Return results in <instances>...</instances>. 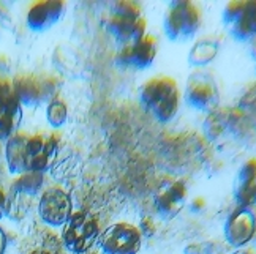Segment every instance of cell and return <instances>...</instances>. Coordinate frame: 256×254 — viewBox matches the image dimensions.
Wrapping results in <instances>:
<instances>
[{"instance_id":"cell-1","label":"cell","mask_w":256,"mask_h":254,"mask_svg":"<svg viewBox=\"0 0 256 254\" xmlns=\"http://www.w3.org/2000/svg\"><path fill=\"white\" fill-rule=\"evenodd\" d=\"M140 101L155 120L162 123L171 122L179 111L180 90L170 76H156L142 84Z\"/></svg>"},{"instance_id":"cell-2","label":"cell","mask_w":256,"mask_h":254,"mask_svg":"<svg viewBox=\"0 0 256 254\" xmlns=\"http://www.w3.org/2000/svg\"><path fill=\"white\" fill-rule=\"evenodd\" d=\"M108 30L122 46L141 40L147 35V21L142 16L141 5L126 0L116 3L108 19Z\"/></svg>"},{"instance_id":"cell-3","label":"cell","mask_w":256,"mask_h":254,"mask_svg":"<svg viewBox=\"0 0 256 254\" xmlns=\"http://www.w3.org/2000/svg\"><path fill=\"white\" fill-rule=\"evenodd\" d=\"M201 24L202 13L196 3L179 0L168 5L164 14V33L171 41H186L200 30Z\"/></svg>"},{"instance_id":"cell-4","label":"cell","mask_w":256,"mask_h":254,"mask_svg":"<svg viewBox=\"0 0 256 254\" xmlns=\"http://www.w3.org/2000/svg\"><path fill=\"white\" fill-rule=\"evenodd\" d=\"M100 239V223L95 215L80 210L73 212L62 231L65 248L73 254H86Z\"/></svg>"},{"instance_id":"cell-5","label":"cell","mask_w":256,"mask_h":254,"mask_svg":"<svg viewBox=\"0 0 256 254\" xmlns=\"http://www.w3.org/2000/svg\"><path fill=\"white\" fill-rule=\"evenodd\" d=\"M102 254H138L141 250V229L130 223H116L108 228L100 239Z\"/></svg>"},{"instance_id":"cell-6","label":"cell","mask_w":256,"mask_h":254,"mask_svg":"<svg viewBox=\"0 0 256 254\" xmlns=\"http://www.w3.org/2000/svg\"><path fill=\"white\" fill-rule=\"evenodd\" d=\"M218 85L212 73L206 70H196L186 81L185 100L198 111H212L218 104Z\"/></svg>"},{"instance_id":"cell-7","label":"cell","mask_w":256,"mask_h":254,"mask_svg":"<svg viewBox=\"0 0 256 254\" xmlns=\"http://www.w3.org/2000/svg\"><path fill=\"white\" fill-rule=\"evenodd\" d=\"M38 215L48 226H64L73 215V202L70 194L60 187H51L44 190L40 202H38Z\"/></svg>"},{"instance_id":"cell-8","label":"cell","mask_w":256,"mask_h":254,"mask_svg":"<svg viewBox=\"0 0 256 254\" xmlns=\"http://www.w3.org/2000/svg\"><path fill=\"white\" fill-rule=\"evenodd\" d=\"M256 236V207L236 209L224 223V239L230 245L240 248Z\"/></svg>"},{"instance_id":"cell-9","label":"cell","mask_w":256,"mask_h":254,"mask_svg":"<svg viewBox=\"0 0 256 254\" xmlns=\"http://www.w3.org/2000/svg\"><path fill=\"white\" fill-rule=\"evenodd\" d=\"M188 191L182 180L166 179L154 196V205L156 213L163 220H172L182 212L186 202Z\"/></svg>"},{"instance_id":"cell-10","label":"cell","mask_w":256,"mask_h":254,"mask_svg":"<svg viewBox=\"0 0 256 254\" xmlns=\"http://www.w3.org/2000/svg\"><path fill=\"white\" fill-rule=\"evenodd\" d=\"M21 101L13 82L0 79V139H8L18 131L21 122Z\"/></svg>"},{"instance_id":"cell-11","label":"cell","mask_w":256,"mask_h":254,"mask_svg":"<svg viewBox=\"0 0 256 254\" xmlns=\"http://www.w3.org/2000/svg\"><path fill=\"white\" fill-rule=\"evenodd\" d=\"M156 57V38L147 33L141 40L132 44H125L117 54V63L122 66H132L136 70L149 68Z\"/></svg>"},{"instance_id":"cell-12","label":"cell","mask_w":256,"mask_h":254,"mask_svg":"<svg viewBox=\"0 0 256 254\" xmlns=\"http://www.w3.org/2000/svg\"><path fill=\"white\" fill-rule=\"evenodd\" d=\"M13 87L18 93V98L21 104H40L46 100L51 101L52 96V89L54 85L49 79L34 74H26V76H18L13 81Z\"/></svg>"},{"instance_id":"cell-13","label":"cell","mask_w":256,"mask_h":254,"mask_svg":"<svg viewBox=\"0 0 256 254\" xmlns=\"http://www.w3.org/2000/svg\"><path fill=\"white\" fill-rule=\"evenodd\" d=\"M65 13L62 0H43L30 5L27 11V25L34 32H44L51 28Z\"/></svg>"},{"instance_id":"cell-14","label":"cell","mask_w":256,"mask_h":254,"mask_svg":"<svg viewBox=\"0 0 256 254\" xmlns=\"http://www.w3.org/2000/svg\"><path fill=\"white\" fill-rule=\"evenodd\" d=\"M28 136L24 131H16L6 139L5 158L12 174H22L30 168V150H28Z\"/></svg>"},{"instance_id":"cell-15","label":"cell","mask_w":256,"mask_h":254,"mask_svg":"<svg viewBox=\"0 0 256 254\" xmlns=\"http://www.w3.org/2000/svg\"><path fill=\"white\" fill-rule=\"evenodd\" d=\"M256 185V158L245 161L234 180V198L239 207H254L252 204V190Z\"/></svg>"},{"instance_id":"cell-16","label":"cell","mask_w":256,"mask_h":254,"mask_svg":"<svg viewBox=\"0 0 256 254\" xmlns=\"http://www.w3.org/2000/svg\"><path fill=\"white\" fill-rule=\"evenodd\" d=\"M231 35L239 41H247L256 35V2H244L238 19L228 27Z\"/></svg>"},{"instance_id":"cell-17","label":"cell","mask_w":256,"mask_h":254,"mask_svg":"<svg viewBox=\"0 0 256 254\" xmlns=\"http://www.w3.org/2000/svg\"><path fill=\"white\" fill-rule=\"evenodd\" d=\"M43 182V172H22L12 183V194H14V196H35L42 190Z\"/></svg>"},{"instance_id":"cell-18","label":"cell","mask_w":256,"mask_h":254,"mask_svg":"<svg viewBox=\"0 0 256 254\" xmlns=\"http://www.w3.org/2000/svg\"><path fill=\"white\" fill-rule=\"evenodd\" d=\"M216 52H218V44L212 41L210 38H201L193 44L188 55V62L193 66H204L214 60Z\"/></svg>"},{"instance_id":"cell-19","label":"cell","mask_w":256,"mask_h":254,"mask_svg":"<svg viewBox=\"0 0 256 254\" xmlns=\"http://www.w3.org/2000/svg\"><path fill=\"white\" fill-rule=\"evenodd\" d=\"M68 117V107L66 103L60 98H54L49 101L48 107H46V119L48 123L52 126V128H60V126L65 125Z\"/></svg>"},{"instance_id":"cell-20","label":"cell","mask_w":256,"mask_h":254,"mask_svg":"<svg viewBox=\"0 0 256 254\" xmlns=\"http://www.w3.org/2000/svg\"><path fill=\"white\" fill-rule=\"evenodd\" d=\"M242 6H244V2H239V0L226 3V6L223 9V22L226 27H230L236 19H238V16L242 11Z\"/></svg>"},{"instance_id":"cell-21","label":"cell","mask_w":256,"mask_h":254,"mask_svg":"<svg viewBox=\"0 0 256 254\" xmlns=\"http://www.w3.org/2000/svg\"><path fill=\"white\" fill-rule=\"evenodd\" d=\"M5 250H6V234L0 228V254H4Z\"/></svg>"},{"instance_id":"cell-22","label":"cell","mask_w":256,"mask_h":254,"mask_svg":"<svg viewBox=\"0 0 256 254\" xmlns=\"http://www.w3.org/2000/svg\"><path fill=\"white\" fill-rule=\"evenodd\" d=\"M30 254H54L52 251H49V250H43V248H38V250H34Z\"/></svg>"},{"instance_id":"cell-23","label":"cell","mask_w":256,"mask_h":254,"mask_svg":"<svg viewBox=\"0 0 256 254\" xmlns=\"http://www.w3.org/2000/svg\"><path fill=\"white\" fill-rule=\"evenodd\" d=\"M252 204L256 207V185H254L253 190H252Z\"/></svg>"},{"instance_id":"cell-24","label":"cell","mask_w":256,"mask_h":254,"mask_svg":"<svg viewBox=\"0 0 256 254\" xmlns=\"http://www.w3.org/2000/svg\"><path fill=\"white\" fill-rule=\"evenodd\" d=\"M90 254H100V253H90Z\"/></svg>"}]
</instances>
